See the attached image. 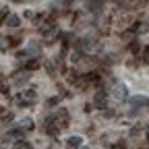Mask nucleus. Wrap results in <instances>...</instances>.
I'll use <instances>...</instances> for the list:
<instances>
[{"mask_svg":"<svg viewBox=\"0 0 149 149\" xmlns=\"http://www.w3.org/2000/svg\"><path fill=\"white\" fill-rule=\"evenodd\" d=\"M116 2H120V0H116Z\"/></svg>","mask_w":149,"mask_h":149,"instance_id":"obj_22","label":"nucleus"},{"mask_svg":"<svg viewBox=\"0 0 149 149\" xmlns=\"http://www.w3.org/2000/svg\"><path fill=\"white\" fill-rule=\"evenodd\" d=\"M19 23H21V19L15 17V15L6 17V21H4V25H8V27H19Z\"/></svg>","mask_w":149,"mask_h":149,"instance_id":"obj_8","label":"nucleus"},{"mask_svg":"<svg viewBox=\"0 0 149 149\" xmlns=\"http://www.w3.org/2000/svg\"><path fill=\"white\" fill-rule=\"evenodd\" d=\"M52 29H54V27H52V23H44V25L40 27V31H42V33H50Z\"/></svg>","mask_w":149,"mask_h":149,"instance_id":"obj_12","label":"nucleus"},{"mask_svg":"<svg viewBox=\"0 0 149 149\" xmlns=\"http://www.w3.org/2000/svg\"><path fill=\"white\" fill-rule=\"evenodd\" d=\"M149 100L147 97H143V95H135V97H130V106L133 108H139V106H145Z\"/></svg>","mask_w":149,"mask_h":149,"instance_id":"obj_5","label":"nucleus"},{"mask_svg":"<svg viewBox=\"0 0 149 149\" xmlns=\"http://www.w3.org/2000/svg\"><path fill=\"white\" fill-rule=\"evenodd\" d=\"M104 2H106V0H87V8L93 10V13H100L102 6H104Z\"/></svg>","mask_w":149,"mask_h":149,"instance_id":"obj_4","label":"nucleus"},{"mask_svg":"<svg viewBox=\"0 0 149 149\" xmlns=\"http://www.w3.org/2000/svg\"><path fill=\"white\" fill-rule=\"evenodd\" d=\"M19 126H21L23 130H25V128H27V130H31V128H33V120H31V118H23L21 122H19Z\"/></svg>","mask_w":149,"mask_h":149,"instance_id":"obj_10","label":"nucleus"},{"mask_svg":"<svg viewBox=\"0 0 149 149\" xmlns=\"http://www.w3.org/2000/svg\"><path fill=\"white\" fill-rule=\"evenodd\" d=\"M128 48H130V52H133V54H137V52H139V42H130Z\"/></svg>","mask_w":149,"mask_h":149,"instance_id":"obj_13","label":"nucleus"},{"mask_svg":"<svg viewBox=\"0 0 149 149\" xmlns=\"http://www.w3.org/2000/svg\"><path fill=\"white\" fill-rule=\"evenodd\" d=\"M27 79H29V72H27V70H25V72H17V77H15V83H17V85H23Z\"/></svg>","mask_w":149,"mask_h":149,"instance_id":"obj_9","label":"nucleus"},{"mask_svg":"<svg viewBox=\"0 0 149 149\" xmlns=\"http://www.w3.org/2000/svg\"><path fill=\"white\" fill-rule=\"evenodd\" d=\"M60 2H62V4H66V2H68V0H60Z\"/></svg>","mask_w":149,"mask_h":149,"instance_id":"obj_20","label":"nucleus"},{"mask_svg":"<svg viewBox=\"0 0 149 149\" xmlns=\"http://www.w3.org/2000/svg\"><path fill=\"white\" fill-rule=\"evenodd\" d=\"M100 44H97V40L95 37H85V40H81V44H79V48H83V50H95Z\"/></svg>","mask_w":149,"mask_h":149,"instance_id":"obj_3","label":"nucleus"},{"mask_svg":"<svg viewBox=\"0 0 149 149\" xmlns=\"http://www.w3.org/2000/svg\"><path fill=\"white\" fill-rule=\"evenodd\" d=\"M141 58H143V62H149V46L143 50V56H141Z\"/></svg>","mask_w":149,"mask_h":149,"instance_id":"obj_14","label":"nucleus"},{"mask_svg":"<svg viewBox=\"0 0 149 149\" xmlns=\"http://www.w3.org/2000/svg\"><path fill=\"white\" fill-rule=\"evenodd\" d=\"M81 137H68V141H66V145H68V149H79L81 147Z\"/></svg>","mask_w":149,"mask_h":149,"instance_id":"obj_6","label":"nucleus"},{"mask_svg":"<svg viewBox=\"0 0 149 149\" xmlns=\"http://www.w3.org/2000/svg\"><path fill=\"white\" fill-rule=\"evenodd\" d=\"M10 118H13V116H10V114H2V122H8V120H10Z\"/></svg>","mask_w":149,"mask_h":149,"instance_id":"obj_18","label":"nucleus"},{"mask_svg":"<svg viewBox=\"0 0 149 149\" xmlns=\"http://www.w3.org/2000/svg\"><path fill=\"white\" fill-rule=\"evenodd\" d=\"M147 139H149V130H147Z\"/></svg>","mask_w":149,"mask_h":149,"instance_id":"obj_21","label":"nucleus"},{"mask_svg":"<svg viewBox=\"0 0 149 149\" xmlns=\"http://www.w3.org/2000/svg\"><path fill=\"white\" fill-rule=\"evenodd\" d=\"M37 66H40V60H37V58H33V60L27 62V70H35Z\"/></svg>","mask_w":149,"mask_h":149,"instance_id":"obj_11","label":"nucleus"},{"mask_svg":"<svg viewBox=\"0 0 149 149\" xmlns=\"http://www.w3.org/2000/svg\"><path fill=\"white\" fill-rule=\"evenodd\" d=\"M106 102H108V93L106 91H95V95H93V108H100V110H104L106 108Z\"/></svg>","mask_w":149,"mask_h":149,"instance_id":"obj_1","label":"nucleus"},{"mask_svg":"<svg viewBox=\"0 0 149 149\" xmlns=\"http://www.w3.org/2000/svg\"><path fill=\"white\" fill-rule=\"evenodd\" d=\"M114 97H116V100H126V97H128V87L122 85V83H118V85L114 87Z\"/></svg>","mask_w":149,"mask_h":149,"instance_id":"obj_2","label":"nucleus"},{"mask_svg":"<svg viewBox=\"0 0 149 149\" xmlns=\"http://www.w3.org/2000/svg\"><path fill=\"white\" fill-rule=\"evenodd\" d=\"M0 15H2V21H6V15H8V8L2 6V10H0Z\"/></svg>","mask_w":149,"mask_h":149,"instance_id":"obj_15","label":"nucleus"},{"mask_svg":"<svg viewBox=\"0 0 149 149\" xmlns=\"http://www.w3.org/2000/svg\"><path fill=\"white\" fill-rule=\"evenodd\" d=\"M139 130H141V126H133V128H130V135H133V137L139 135Z\"/></svg>","mask_w":149,"mask_h":149,"instance_id":"obj_16","label":"nucleus"},{"mask_svg":"<svg viewBox=\"0 0 149 149\" xmlns=\"http://www.w3.org/2000/svg\"><path fill=\"white\" fill-rule=\"evenodd\" d=\"M112 149H126V147H124V143H118V145H114Z\"/></svg>","mask_w":149,"mask_h":149,"instance_id":"obj_19","label":"nucleus"},{"mask_svg":"<svg viewBox=\"0 0 149 149\" xmlns=\"http://www.w3.org/2000/svg\"><path fill=\"white\" fill-rule=\"evenodd\" d=\"M56 104H58V97H52V100L48 102V106H56Z\"/></svg>","mask_w":149,"mask_h":149,"instance_id":"obj_17","label":"nucleus"},{"mask_svg":"<svg viewBox=\"0 0 149 149\" xmlns=\"http://www.w3.org/2000/svg\"><path fill=\"white\" fill-rule=\"evenodd\" d=\"M25 52H27V54H31V56H40V54H42V48L37 46V44H29Z\"/></svg>","mask_w":149,"mask_h":149,"instance_id":"obj_7","label":"nucleus"}]
</instances>
